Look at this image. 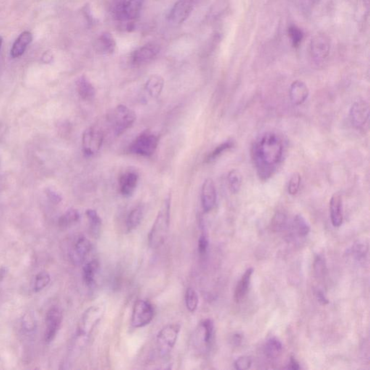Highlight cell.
Instances as JSON below:
<instances>
[{
	"label": "cell",
	"instance_id": "obj_1",
	"mask_svg": "<svg viewBox=\"0 0 370 370\" xmlns=\"http://www.w3.org/2000/svg\"><path fill=\"white\" fill-rule=\"evenodd\" d=\"M283 141L273 132L262 134L253 144L252 160L259 179L267 181L273 175L283 157Z\"/></svg>",
	"mask_w": 370,
	"mask_h": 370
},
{
	"label": "cell",
	"instance_id": "obj_2",
	"mask_svg": "<svg viewBox=\"0 0 370 370\" xmlns=\"http://www.w3.org/2000/svg\"><path fill=\"white\" fill-rule=\"evenodd\" d=\"M171 198L168 197L158 211L156 220L148 235V243L153 249L160 247L164 243L170 225Z\"/></svg>",
	"mask_w": 370,
	"mask_h": 370
},
{
	"label": "cell",
	"instance_id": "obj_3",
	"mask_svg": "<svg viewBox=\"0 0 370 370\" xmlns=\"http://www.w3.org/2000/svg\"><path fill=\"white\" fill-rule=\"evenodd\" d=\"M107 119L115 134L120 136L133 125L136 115L126 106L119 105L109 114Z\"/></svg>",
	"mask_w": 370,
	"mask_h": 370
},
{
	"label": "cell",
	"instance_id": "obj_4",
	"mask_svg": "<svg viewBox=\"0 0 370 370\" xmlns=\"http://www.w3.org/2000/svg\"><path fill=\"white\" fill-rule=\"evenodd\" d=\"M144 0H117L113 8L115 18L119 21L132 23L139 15Z\"/></svg>",
	"mask_w": 370,
	"mask_h": 370
},
{
	"label": "cell",
	"instance_id": "obj_5",
	"mask_svg": "<svg viewBox=\"0 0 370 370\" xmlns=\"http://www.w3.org/2000/svg\"><path fill=\"white\" fill-rule=\"evenodd\" d=\"M158 145V137L150 131H145L136 137L129 147L130 153L140 156H152Z\"/></svg>",
	"mask_w": 370,
	"mask_h": 370
},
{
	"label": "cell",
	"instance_id": "obj_6",
	"mask_svg": "<svg viewBox=\"0 0 370 370\" xmlns=\"http://www.w3.org/2000/svg\"><path fill=\"white\" fill-rule=\"evenodd\" d=\"M103 314V307L101 306H93L88 309L78 325V337L81 339H87L102 319Z\"/></svg>",
	"mask_w": 370,
	"mask_h": 370
},
{
	"label": "cell",
	"instance_id": "obj_7",
	"mask_svg": "<svg viewBox=\"0 0 370 370\" xmlns=\"http://www.w3.org/2000/svg\"><path fill=\"white\" fill-rule=\"evenodd\" d=\"M104 139L103 131L98 126H93L86 129L82 137V147L85 155L92 156L97 154L102 148Z\"/></svg>",
	"mask_w": 370,
	"mask_h": 370
},
{
	"label": "cell",
	"instance_id": "obj_8",
	"mask_svg": "<svg viewBox=\"0 0 370 370\" xmlns=\"http://www.w3.org/2000/svg\"><path fill=\"white\" fill-rule=\"evenodd\" d=\"M181 327L179 324L168 325L157 336V347L161 355L169 354L177 343Z\"/></svg>",
	"mask_w": 370,
	"mask_h": 370
},
{
	"label": "cell",
	"instance_id": "obj_9",
	"mask_svg": "<svg viewBox=\"0 0 370 370\" xmlns=\"http://www.w3.org/2000/svg\"><path fill=\"white\" fill-rule=\"evenodd\" d=\"M154 315L153 306L146 300H137L132 310L131 324L135 328L146 326L152 321Z\"/></svg>",
	"mask_w": 370,
	"mask_h": 370
},
{
	"label": "cell",
	"instance_id": "obj_10",
	"mask_svg": "<svg viewBox=\"0 0 370 370\" xmlns=\"http://www.w3.org/2000/svg\"><path fill=\"white\" fill-rule=\"evenodd\" d=\"M331 49V43L326 35L319 33L312 38L310 43V55L314 63L320 65L328 58Z\"/></svg>",
	"mask_w": 370,
	"mask_h": 370
},
{
	"label": "cell",
	"instance_id": "obj_11",
	"mask_svg": "<svg viewBox=\"0 0 370 370\" xmlns=\"http://www.w3.org/2000/svg\"><path fill=\"white\" fill-rule=\"evenodd\" d=\"M160 50V46L156 43L150 42L143 45L132 52L130 56L131 64L134 67L146 65L156 58Z\"/></svg>",
	"mask_w": 370,
	"mask_h": 370
},
{
	"label": "cell",
	"instance_id": "obj_12",
	"mask_svg": "<svg viewBox=\"0 0 370 370\" xmlns=\"http://www.w3.org/2000/svg\"><path fill=\"white\" fill-rule=\"evenodd\" d=\"M193 7L194 0H179L171 8L168 20L173 25H181L188 18Z\"/></svg>",
	"mask_w": 370,
	"mask_h": 370
},
{
	"label": "cell",
	"instance_id": "obj_13",
	"mask_svg": "<svg viewBox=\"0 0 370 370\" xmlns=\"http://www.w3.org/2000/svg\"><path fill=\"white\" fill-rule=\"evenodd\" d=\"M369 104L365 101L358 100L352 104L350 110L352 124L357 129H363L369 121Z\"/></svg>",
	"mask_w": 370,
	"mask_h": 370
},
{
	"label": "cell",
	"instance_id": "obj_14",
	"mask_svg": "<svg viewBox=\"0 0 370 370\" xmlns=\"http://www.w3.org/2000/svg\"><path fill=\"white\" fill-rule=\"evenodd\" d=\"M62 321V314L57 307H52L48 311L46 317L45 340L49 343L54 340L58 332Z\"/></svg>",
	"mask_w": 370,
	"mask_h": 370
},
{
	"label": "cell",
	"instance_id": "obj_15",
	"mask_svg": "<svg viewBox=\"0 0 370 370\" xmlns=\"http://www.w3.org/2000/svg\"><path fill=\"white\" fill-rule=\"evenodd\" d=\"M92 249L91 242L86 237L81 236L77 239L72 247L70 257L75 265H81L84 262L88 254Z\"/></svg>",
	"mask_w": 370,
	"mask_h": 370
},
{
	"label": "cell",
	"instance_id": "obj_16",
	"mask_svg": "<svg viewBox=\"0 0 370 370\" xmlns=\"http://www.w3.org/2000/svg\"><path fill=\"white\" fill-rule=\"evenodd\" d=\"M201 201L204 212L212 211L217 201V193L214 180L208 178L203 182L201 190Z\"/></svg>",
	"mask_w": 370,
	"mask_h": 370
},
{
	"label": "cell",
	"instance_id": "obj_17",
	"mask_svg": "<svg viewBox=\"0 0 370 370\" xmlns=\"http://www.w3.org/2000/svg\"><path fill=\"white\" fill-rule=\"evenodd\" d=\"M138 174L134 171H129L124 173L120 178V193L124 197L133 195L138 183Z\"/></svg>",
	"mask_w": 370,
	"mask_h": 370
},
{
	"label": "cell",
	"instance_id": "obj_18",
	"mask_svg": "<svg viewBox=\"0 0 370 370\" xmlns=\"http://www.w3.org/2000/svg\"><path fill=\"white\" fill-rule=\"evenodd\" d=\"M310 94L308 87L304 82L296 81L290 86L289 97L294 105L299 106L304 104Z\"/></svg>",
	"mask_w": 370,
	"mask_h": 370
},
{
	"label": "cell",
	"instance_id": "obj_19",
	"mask_svg": "<svg viewBox=\"0 0 370 370\" xmlns=\"http://www.w3.org/2000/svg\"><path fill=\"white\" fill-rule=\"evenodd\" d=\"M116 41L111 33L104 32L96 40L95 49L99 54L110 55L116 49Z\"/></svg>",
	"mask_w": 370,
	"mask_h": 370
},
{
	"label": "cell",
	"instance_id": "obj_20",
	"mask_svg": "<svg viewBox=\"0 0 370 370\" xmlns=\"http://www.w3.org/2000/svg\"><path fill=\"white\" fill-rule=\"evenodd\" d=\"M330 211H331V222L333 227H339L342 225L344 220L343 215L342 198L339 194L333 195L330 202Z\"/></svg>",
	"mask_w": 370,
	"mask_h": 370
},
{
	"label": "cell",
	"instance_id": "obj_21",
	"mask_svg": "<svg viewBox=\"0 0 370 370\" xmlns=\"http://www.w3.org/2000/svg\"><path fill=\"white\" fill-rule=\"evenodd\" d=\"M254 269L249 267L245 271L244 275L242 276L241 279L237 283L235 291V299L237 302H240L245 299L249 291V284Z\"/></svg>",
	"mask_w": 370,
	"mask_h": 370
},
{
	"label": "cell",
	"instance_id": "obj_22",
	"mask_svg": "<svg viewBox=\"0 0 370 370\" xmlns=\"http://www.w3.org/2000/svg\"><path fill=\"white\" fill-rule=\"evenodd\" d=\"M33 40V35L29 31H24L20 33L18 38L15 40L12 49H11V57L12 58H18L21 57L25 52L27 46L31 43Z\"/></svg>",
	"mask_w": 370,
	"mask_h": 370
},
{
	"label": "cell",
	"instance_id": "obj_23",
	"mask_svg": "<svg viewBox=\"0 0 370 370\" xmlns=\"http://www.w3.org/2000/svg\"><path fill=\"white\" fill-rule=\"evenodd\" d=\"M76 86L78 94L83 100L90 102L95 97V88L86 75H82L77 80Z\"/></svg>",
	"mask_w": 370,
	"mask_h": 370
},
{
	"label": "cell",
	"instance_id": "obj_24",
	"mask_svg": "<svg viewBox=\"0 0 370 370\" xmlns=\"http://www.w3.org/2000/svg\"><path fill=\"white\" fill-rule=\"evenodd\" d=\"M164 86V80L158 75H153L147 80L145 84V90L149 96L156 99L161 95Z\"/></svg>",
	"mask_w": 370,
	"mask_h": 370
},
{
	"label": "cell",
	"instance_id": "obj_25",
	"mask_svg": "<svg viewBox=\"0 0 370 370\" xmlns=\"http://www.w3.org/2000/svg\"><path fill=\"white\" fill-rule=\"evenodd\" d=\"M145 210L142 206H138L132 209L128 215L126 221V230L132 232L137 229L143 219Z\"/></svg>",
	"mask_w": 370,
	"mask_h": 370
},
{
	"label": "cell",
	"instance_id": "obj_26",
	"mask_svg": "<svg viewBox=\"0 0 370 370\" xmlns=\"http://www.w3.org/2000/svg\"><path fill=\"white\" fill-rule=\"evenodd\" d=\"M283 350V346L281 341L277 338H270L265 344V355L270 359H275L279 357Z\"/></svg>",
	"mask_w": 370,
	"mask_h": 370
},
{
	"label": "cell",
	"instance_id": "obj_27",
	"mask_svg": "<svg viewBox=\"0 0 370 370\" xmlns=\"http://www.w3.org/2000/svg\"><path fill=\"white\" fill-rule=\"evenodd\" d=\"M99 263L97 260H92L84 265L83 269V277L87 286H91L95 281L96 274L99 270Z\"/></svg>",
	"mask_w": 370,
	"mask_h": 370
},
{
	"label": "cell",
	"instance_id": "obj_28",
	"mask_svg": "<svg viewBox=\"0 0 370 370\" xmlns=\"http://www.w3.org/2000/svg\"><path fill=\"white\" fill-rule=\"evenodd\" d=\"M79 212L75 209H70L59 219V224L62 228H67L79 222Z\"/></svg>",
	"mask_w": 370,
	"mask_h": 370
},
{
	"label": "cell",
	"instance_id": "obj_29",
	"mask_svg": "<svg viewBox=\"0 0 370 370\" xmlns=\"http://www.w3.org/2000/svg\"><path fill=\"white\" fill-rule=\"evenodd\" d=\"M86 216L89 219L91 231L94 237H97L100 233L102 227V219L95 210L89 209L86 211Z\"/></svg>",
	"mask_w": 370,
	"mask_h": 370
},
{
	"label": "cell",
	"instance_id": "obj_30",
	"mask_svg": "<svg viewBox=\"0 0 370 370\" xmlns=\"http://www.w3.org/2000/svg\"><path fill=\"white\" fill-rule=\"evenodd\" d=\"M294 228L300 237H306L310 232V225L302 215H296L294 217Z\"/></svg>",
	"mask_w": 370,
	"mask_h": 370
},
{
	"label": "cell",
	"instance_id": "obj_31",
	"mask_svg": "<svg viewBox=\"0 0 370 370\" xmlns=\"http://www.w3.org/2000/svg\"><path fill=\"white\" fill-rule=\"evenodd\" d=\"M229 187L232 193H238L241 188L243 177L238 170H232L228 174Z\"/></svg>",
	"mask_w": 370,
	"mask_h": 370
},
{
	"label": "cell",
	"instance_id": "obj_32",
	"mask_svg": "<svg viewBox=\"0 0 370 370\" xmlns=\"http://www.w3.org/2000/svg\"><path fill=\"white\" fill-rule=\"evenodd\" d=\"M185 304L187 310L191 312L196 311L199 304L198 293L193 288H188L185 293Z\"/></svg>",
	"mask_w": 370,
	"mask_h": 370
},
{
	"label": "cell",
	"instance_id": "obj_33",
	"mask_svg": "<svg viewBox=\"0 0 370 370\" xmlns=\"http://www.w3.org/2000/svg\"><path fill=\"white\" fill-rule=\"evenodd\" d=\"M234 146V142L232 140L226 141V142H223L221 145H218L216 148L210 153L207 157H206V163L212 162L215 161L216 158H219V156H222L224 152L230 150Z\"/></svg>",
	"mask_w": 370,
	"mask_h": 370
},
{
	"label": "cell",
	"instance_id": "obj_34",
	"mask_svg": "<svg viewBox=\"0 0 370 370\" xmlns=\"http://www.w3.org/2000/svg\"><path fill=\"white\" fill-rule=\"evenodd\" d=\"M286 223H287V217L286 214L282 212H277L272 219L271 224H270L271 230L275 232H281L286 227Z\"/></svg>",
	"mask_w": 370,
	"mask_h": 370
},
{
	"label": "cell",
	"instance_id": "obj_35",
	"mask_svg": "<svg viewBox=\"0 0 370 370\" xmlns=\"http://www.w3.org/2000/svg\"><path fill=\"white\" fill-rule=\"evenodd\" d=\"M50 282V275L46 272L43 271L38 274L35 278L33 289L36 292L41 291L46 288Z\"/></svg>",
	"mask_w": 370,
	"mask_h": 370
},
{
	"label": "cell",
	"instance_id": "obj_36",
	"mask_svg": "<svg viewBox=\"0 0 370 370\" xmlns=\"http://www.w3.org/2000/svg\"><path fill=\"white\" fill-rule=\"evenodd\" d=\"M302 177L299 173H294L290 178L288 184V193L291 195H295L298 193L300 187Z\"/></svg>",
	"mask_w": 370,
	"mask_h": 370
},
{
	"label": "cell",
	"instance_id": "obj_37",
	"mask_svg": "<svg viewBox=\"0 0 370 370\" xmlns=\"http://www.w3.org/2000/svg\"><path fill=\"white\" fill-rule=\"evenodd\" d=\"M202 327L204 331V341L207 345L212 340L213 335H214V322L211 319H206L202 323Z\"/></svg>",
	"mask_w": 370,
	"mask_h": 370
},
{
	"label": "cell",
	"instance_id": "obj_38",
	"mask_svg": "<svg viewBox=\"0 0 370 370\" xmlns=\"http://www.w3.org/2000/svg\"><path fill=\"white\" fill-rule=\"evenodd\" d=\"M289 33L293 46L294 47L299 46L303 39L304 35L302 30L296 26H291L290 27Z\"/></svg>",
	"mask_w": 370,
	"mask_h": 370
},
{
	"label": "cell",
	"instance_id": "obj_39",
	"mask_svg": "<svg viewBox=\"0 0 370 370\" xmlns=\"http://www.w3.org/2000/svg\"><path fill=\"white\" fill-rule=\"evenodd\" d=\"M252 360L248 357H241L237 359L235 363V367L238 370H247L250 368Z\"/></svg>",
	"mask_w": 370,
	"mask_h": 370
},
{
	"label": "cell",
	"instance_id": "obj_40",
	"mask_svg": "<svg viewBox=\"0 0 370 370\" xmlns=\"http://www.w3.org/2000/svg\"><path fill=\"white\" fill-rule=\"evenodd\" d=\"M208 245H209V242H208L207 236L206 234H202L198 240V251L201 255L207 252Z\"/></svg>",
	"mask_w": 370,
	"mask_h": 370
},
{
	"label": "cell",
	"instance_id": "obj_41",
	"mask_svg": "<svg viewBox=\"0 0 370 370\" xmlns=\"http://www.w3.org/2000/svg\"><path fill=\"white\" fill-rule=\"evenodd\" d=\"M368 246H365V244H362V243H357L353 247L352 249V252L355 253V257L357 258H360V257H363L364 255H365L366 252H368Z\"/></svg>",
	"mask_w": 370,
	"mask_h": 370
},
{
	"label": "cell",
	"instance_id": "obj_42",
	"mask_svg": "<svg viewBox=\"0 0 370 370\" xmlns=\"http://www.w3.org/2000/svg\"><path fill=\"white\" fill-rule=\"evenodd\" d=\"M325 270V262L323 261V257L321 256H318L315 261V273L318 275H321L323 274Z\"/></svg>",
	"mask_w": 370,
	"mask_h": 370
},
{
	"label": "cell",
	"instance_id": "obj_43",
	"mask_svg": "<svg viewBox=\"0 0 370 370\" xmlns=\"http://www.w3.org/2000/svg\"><path fill=\"white\" fill-rule=\"evenodd\" d=\"M23 326L27 331H33L36 326L35 320L30 315H27L26 318H24Z\"/></svg>",
	"mask_w": 370,
	"mask_h": 370
},
{
	"label": "cell",
	"instance_id": "obj_44",
	"mask_svg": "<svg viewBox=\"0 0 370 370\" xmlns=\"http://www.w3.org/2000/svg\"><path fill=\"white\" fill-rule=\"evenodd\" d=\"M316 296L317 299H318V302H320V304H323V305H326V304L329 303V301L327 299L325 294H323V291H318V292H317Z\"/></svg>",
	"mask_w": 370,
	"mask_h": 370
},
{
	"label": "cell",
	"instance_id": "obj_45",
	"mask_svg": "<svg viewBox=\"0 0 370 370\" xmlns=\"http://www.w3.org/2000/svg\"><path fill=\"white\" fill-rule=\"evenodd\" d=\"M288 368H289V369L293 370H297L300 369V367H299V363H298V362L296 361V359L294 358V357H291V359H290L289 367H288Z\"/></svg>",
	"mask_w": 370,
	"mask_h": 370
},
{
	"label": "cell",
	"instance_id": "obj_46",
	"mask_svg": "<svg viewBox=\"0 0 370 370\" xmlns=\"http://www.w3.org/2000/svg\"><path fill=\"white\" fill-rule=\"evenodd\" d=\"M2 41H3L2 38H1V36H0V49H1V45H2Z\"/></svg>",
	"mask_w": 370,
	"mask_h": 370
},
{
	"label": "cell",
	"instance_id": "obj_47",
	"mask_svg": "<svg viewBox=\"0 0 370 370\" xmlns=\"http://www.w3.org/2000/svg\"><path fill=\"white\" fill-rule=\"evenodd\" d=\"M307 1H310V2H316L318 0H307Z\"/></svg>",
	"mask_w": 370,
	"mask_h": 370
}]
</instances>
